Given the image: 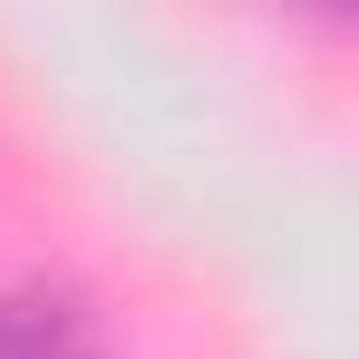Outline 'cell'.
I'll use <instances>...</instances> for the list:
<instances>
[{
    "mask_svg": "<svg viewBox=\"0 0 359 359\" xmlns=\"http://www.w3.org/2000/svg\"><path fill=\"white\" fill-rule=\"evenodd\" d=\"M0 359H97V330L68 301H0Z\"/></svg>",
    "mask_w": 359,
    "mask_h": 359,
    "instance_id": "cell-1",
    "label": "cell"
}]
</instances>
